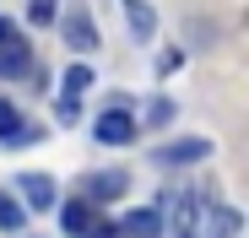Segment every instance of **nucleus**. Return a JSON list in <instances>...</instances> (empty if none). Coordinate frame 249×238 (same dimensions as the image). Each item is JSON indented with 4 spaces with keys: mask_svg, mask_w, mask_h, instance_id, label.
I'll list each match as a JSON object with an SVG mask.
<instances>
[{
    "mask_svg": "<svg viewBox=\"0 0 249 238\" xmlns=\"http://www.w3.org/2000/svg\"><path fill=\"white\" fill-rule=\"evenodd\" d=\"M146 119H152V125H168V119H174V103H168V98H152Z\"/></svg>",
    "mask_w": 249,
    "mask_h": 238,
    "instance_id": "obj_17",
    "label": "nucleus"
},
{
    "mask_svg": "<svg viewBox=\"0 0 249 238\" xmlns=\"http://www.w3.org/2000/svg\"><path fill=\"white\" fill-rule=\"evenodd\" d=\"M87 238H124V227H119V222H108V217H103V222H98V227H92V233H87Z\"/></svg>",
    "mask_w": 249,
    "mask_h": 238,
    "instance_id": "obj_18",
    "label": "nucleus"
},
{
    "mask_svg": "<svg viewBox=\"0 0 249 238\" xmlns=\"http://www.w3.org/2000/svg\"><path fill=\"white\" fill-rule=\"evenodd\" d=\"M60 217H65V233H71V238H87V233H92V227L103 222V217L92 211V201H71V206H65Z\"/></svg>",
    "mask_w": 249,
    "mask_h": 238,
    "instance_id": "obj_9",
    "label": "nucleus"
},
{
    "mask_svg": "<svg viewBox=\"0 0 249 238\" xmlns=\"http://www.w3.org/2000/svg\"><path fill=\"white\" fill-rule=\"evenodd\" d=\"M195 222H200L195 195H179V206H174V233H179V238H195Z\"/></svg>",
    "mask_w": 249,
    "mask_h": 238,
    "instance_id": "obj_11",
    "label": "nucleus"
},
{
    "mask_svg": "<svg viewBox=\"0 0 249 238\" xmlns=\"http://www.w3.org/2000/svg\"><path fill=\"white\" fill-rule=\"evenodd\" d=\"M54 114H60V125H76V119H81V98H71V92H60V103H54Z\"/></svg>",
    "mask_w": 249,
    "mask_h": 238,
    "instance_id": "obj_16",
    "label": "nucleus"
},
{
    "mask_svg": "<svg viewBox=\"0 0 249 238\" xmlns=\"http://www.w3.org/2000/svg\"><path fill=\"white\" fill-rule=\"evenodd\" d=\"M22 206L27 211H49L54 206V179L49 173H22Z\"/></svg>",
    "mask_w": 249,
    "mask_h": 238,
    "instance_id": "obj_5",
    "label": "nucleus"
},
{
    "mask_svg": "<svg viewBox=\"0 0 249 238\" xmlns=\"http://www.w3.org/2000/svg\"><path fill=\"white\" fill-rule=\"evenodd\" d=\"M0 141H6V146H33V141H38V130L27 125L6 98H0Z\"/></svg>",
    "mask_w": 249,
    "mask_h": 238,
    "instance_id": "obj_4",
    "label": "nucleus"
},
{
    "mask_svg": "<svg viewBox=\"0 0 249 238\" xmlns=\"http://www.w3.org/2000/svg\"><path fill=\"white\" fill-rule=\"evenodd\" d=\"M87 87H92V70H87V65H71V70H65V87H60V92H71V98H81V92H87Z\"/></svg>",
    "mask_w": 249,
    "mask_h": 238,
    "instance_id": "obj_15",
    "label": "nucleus"
},
{
    "mask_svg": "<svg viewBox=\"0 0 249 238\" xmlns=\"http://www.w3.org/2000/svg\"><path fill=\"white\" fill-rule=\"evenodd\" d=\"M27 227V206L17 195H0V233H22Z\"/></svg>",
    "mask_w": 249,
    "mask_h": 238,
    "instance_id": "obj_12",
    "label": "nucleus"
},
{
    "mask_svg": "<svg viewBox=\"0 0 249 238\" xmlns=\"http://www.w3.org/2000/svg\"><path fill=\"white\" fill-rule=\"evenodd\" d=\"M119 227H124V238H162V211L157 206H141V211L124 217Z\"/></svg>",
    "mask_w": 249,
    "mask_h": 238,
    "instance_id": "obj_8",
    "label": "nucleus"
},
{
    "mask_svg": "<svg viewBox=\"0 0 249 238\" xmlns=\"http://www.w3.org/2000/svg\"><path fill=\"white\" fill-rule=\"evenodd\" d=\"M206 157H212V141H206V136H190V141H168V146H157V163H162V168L206 163Z\"/></svg>",
    "mask_w": 249,
    "mask_h": 238,
    "instance_id": "obj_3",
    "label": "nucleus"
},
{
    "mask_svg": "<svg viewBox=\"0 0 249 238\" xmlns=\"http://www.w3.org/2000/svg\"><path fill=\"white\" fill-rule=\"evenodd\" d=\"M60 33H65V44H71L76 54H92V49H98V22H92V11L81 6V0H71V11H65Z\"/></svg>",
    "mask_w": 249,
    "mask_h": 238,
    "instance_id": "obj_1",
    "label": "nucleus"
},
{
    "mask_svg": "<svg viewBox=\"0 0 249 238\" xmlns=\"http://www.w3.org/2000/svg\"><path fill=\"white\" fill-rule=\"evenodd\" d=\"M92 136H98L103 146H130V141H136V119H130V108H124V98H119L114 108H103V114H98Z\"/></svg>",
    "mask_w": 249,
    "mask_h": 238,
    "instance_id": "obj_2",
    "label": "nucleus"
},
{
    "mask_svg": "<svg viewBox=\"0 0 249 238\" xmlns=\"http://www.w3.org/2000/svg\"><path fill=\"white\" fill-rule=\"evenodd\" d=\"M54 17H60V0H27V22L33 27H49Z\"/></svg>",
    "mask_w": 249,
    "mask_h": 238,
    "instance_id": "obj_14",
    "label": "nucleus"
},
{
    "mask_svg": "<svg viewBox=\"0 0 249 238\" xmlns=\"http://www.w3.org/2000/svg\"><path fill=\"white\" fill-rule=\"evenodd\" d=\"M130 189V173H87V201H119V195Z\"/></svg>",
    "mask_w": 249,
    "mask_h": 238,
    "instance_id": "obj_7",
    "label": "nucleus"
},
{
    "mask_svg": "<svg viewBox=\"0 0 249 238\" xmlns=\"http://www.w3.org/2000/svg\"><path fill=\"white\" fill-rule=\"evenodd\" d=\"M200 222H206V238H238V211L233 206H200Z\"/></svg>",
    "mask_w": 249,
    "mask_h": 238,
    "instance_id": "obj_6",
    "label": "nucleus"
},
{
    "mask_svg": "<svg viewBox=\"0 0 249 238\" xmlns=\"http://www.w3.org/2000/svg\"><path fill=\"white\" fill-rule=\"evenodd\" d=\"M6 44H17V27H11L6 17H0V49H6Z\"/></svg>",
    "mask_w": 249,
    "mask_h": 238,
    "instance_id": "obj_19",
    "label": "nucleus"
},
{
    "mask_svg": "<svg viewBox=\"0 0 249 238\" xmlns=\"http://www.w3.org/2000/svg\"><path fill=\"white\" fill-rule=\"evenodd\" d=\"M124 17H130L136 38H152V11H146V0H124Z\"/></svg>",
    "mask_w": 249,
    "mask_h": 238,
    "instance_id": "obj_13",
    "label": "nucleus"
},
{
    "mask_svg": "<svg viewBox=\"0 0 249 238\" xmlns=\"http://www.w3.org/2000/svg\"><path fill=\"white\" fill-rule=\"evenodd\" d=\"M22 70H33V54H27V44L17 38V44L0 49V76H22Z\"/></svg>",
    "mask_w": 249,
    "mask_h": 238,
    "instance_id": "obj_10",
    "label": "nucleus"
}]
</instances>
